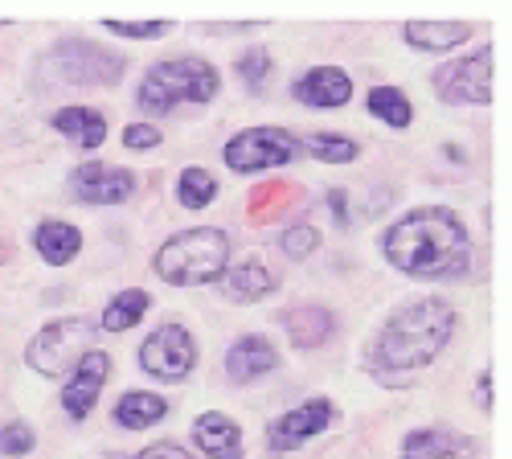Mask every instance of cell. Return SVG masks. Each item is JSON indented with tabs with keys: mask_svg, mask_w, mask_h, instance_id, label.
Wrapping results in <instances>:
<instances>
[{
	"mask_svg": "<svg viewBox=\"0 0 512 459\" xmlns=\"http://www.w3.org/2000/svg\"><path fill=\"white\" fill-rule=\"evenodd\" d=\"M386 259L418 279H451L472 263V238L451 210H414L386 234Z\"/></svg>",
	"mask_w": 512,
	"mask_h": 459,
	"instance_id": "1",
	"label": "cell"
},
{
	"mask_svg": "<svg viewBox=\"0 0 512 459\" xmlns=\"http://www.w3.org/2000/svg\"><path fill=\"white\" fill-rule=\"evenodd\" d=\"M455 312L443 300H418L390 316L373 345V365L381 369H422L451 341Z\"/></svg>",
	"mask_w": 512,
	"mask_h": 459,
	"instance_id": "2",
	"label": "cell"
},
{
	"mask_svg": "<svg viewBox=\"0 0 512 459\" xmlns=\"http://www.w3.org/2000/svg\"><path fill=\"white\" fill-rule=\"evenodd\" d=\"M226 259H230L226 234L213 226H193L156 250V275L177 287H201L226 275Z\"/></svg>",
	"mask_w": 512,
	"mask_h": 459,
	"instance_id": "3",
	"label": "cell"
},
{
	"mask_svg": "<svg viewBox=\"0 0 512 459\" xmlns=\"http://www.w3.org/2000/svg\"><path fill=\"white\" fill-rule=\"evenodd\" d=\"M222 78L201 58H181V62H156L144 82H140V103L144 111H173L177 103H209L218 95Z\"/></svg>",
	"mask_w": 512,
	"mask_h": 459,
	"instance_id": "4",
	"label": "cell"
},
{
	"mask_svg": "<svg viewBox=\"0 0 512 459\" xmlns=\"http://www.w3.org/2000/svg\"><path fill=\"white\" fill-rule=\"evenodd\" d=\"M95 345V328L82 324V320H58V324H46L29 341L25 357L37 373H46V378H58V373L74 369L82 357L91 353Z\"/></svg>",
	"mask_w": 512,
	"mask_h": 459,
	"instance_id": "5",
	"label": "cell"
},
{
	"mask_svg": "<svg viewBox=\"0 0 512 459\" xmlns=\"http://www.w3.org/2000/svg\"><path fill=\"white\" fill-rule=\"evenodd\" d=\"M58 78L66 82H82V87H107V82H119L123 74V62L115 54H107L95 41H82V37H70L50 54Z\"/></svg>",
	"mask_w": 512,
	"mask_h": 459,
	"instance_id": "6",
	"label": "cell"
},
{
	"mask_svg": "<svg viewBox=\"0 0 512 459\" xmlns=\"http://www.w3.org/2000/svg\"><path fill=\"white\" fill-rule=\"evenodd\" d=\"M193 361H197V349H193V337L181 324L156 328L152 337L144 341V349H140V365L160 382H181L185 373L193 369Z\"/></svg>",
	"mask_w": 512,
	"mask_h": 459,
	"instance_id": "7",
	"label": "cell"
},
{
	"mask_svg": "<svg viewBox=\"0 0 512 459\" xmlns=\"http://www.w3.org/2000/svg\"><path fill=\"white\" fill-rule=\"evenodd\" d=\"M291 156H295V140L279 128H250L226 144V164L234 173L275 169V164H287Z\"/></svg>",
	"mask_w": 512,
	"mask_h": 459,
	"instance_id": "8",
	"label": "cell"
},
{
	"mask_svg": "<svg viewBox=\"0 0 512 459\" xmlns=\"http://www.w3.org/2000/svg\"><path fill=\"white\" fill-rule=\"evenodd\" d=\"M435 91L447 103H492V46L476 50V58L443 66L435 74Z\"/></svg>",
	"mask_w": 512,
	"mask_h": 459,
	"instance_id": "9",
	"label": "cell"
},
{
	"mask_svg": "<svg viewBox=\"0 0 512 459\" xmlns=\"http://www.w3.org/2000/svg\"><path fill=\"white\" fill-rule=\"evenodd\" d=\"M107 373H111V357L99 353V349H91L87 357L74 365L70 382H66V390H62V406H66L70 419H87V414L95 410L99 390H103V382H107Z\"/></svg>",
	"mask_w": 512,
	"mask_h": 459,
	"instance_id": "10",
	"label": "cell"
},
{
	"mask_svg": "<svg viewBox=\"0 0 512 459\" xmlns=\"http://www.w3.org/2000/svg\"><path fill=\"white\" fill-rule=\"evenodd\" d=\"M74 193L91 205H119L136 193V177L127 169H111V164H82L74 173Z\"/></svg>",
	"mask_w": 512,
	"mask_h": 459,
	"instance_id": "11",
	"label": "cell"
},
{
	"mask_svg": "<svg viewBox=\"0 0 512 459\" xmlns=\"http://www.w3.org/2000/svg\"><path fill=\"white\" fill-rule=\"evenodd\" d=\"M332 402L328 398H316V402H308V406H300V410H291V414H283V419L267 431V443L275 447V451H291V447H300V443H308L312 435H320L328 423H332Z\"/></svg>",
	"mask_w": 512,
	"mask_h": 459,
	"instance_id": "12",
	"label": "cell"
},
{
	"mask_svg": "<svg viewBox=\"0 0 512 459\" xmlns=\"http://www.w3.org/2000/svg\"><path fill=\"white\" fill-rule=\"evenodd\" d=\"M349 95H353V82L336 66H316L295 82V99L308 103V107H345Z\"/></svg>",
	"mask_w": 512,
	"mask_h": 459,
	"instance_id": "13",
	"label": "cell"
},
{
	"mask_svg": "<svg viewBox=\"0 0 512 459\" xmlns=\"http://www.w3.org/2000/svg\"><path fill=\"white\" fill-rule=\"evenodd\" d=\"M275 345L267 337H242L230 345L226 353V373L234 382H254V378H263V373L275 369Z\"/></svg>",
	"mask_w": 512,
	"mask_h": 459,
	"instance_id": "14",
	"label": "cell"
},
{
	"mask_svg": "<svg viewBox=\"0 0 512 459\" xmlns=\"http://www.w3.org/2000/svg\"><path fill=\"white\" fill-rule=\"evenodd\" d=\"M193 435L209 459H238V451H242V431L226 419V414H201Z\"/></svg>",
	"mask_w": 512,
	"mask_h": 459,
	"instance_id": "15",
	"label": "cell"
},
{
	"mask_svg": "<svg viewBox=\"0 0 512 459\" xmlns=\"http://www.w3.org/2000/svg\"><path fill=\"white\" fill-rule=\"evenodd\" d=\"M283 328L291 332V341L300 345V349H316L332 337V328H336V316L324 312V308H291L283 316Z\"/></svg>",
	"mask_w": 512,
	"mask_h": 459,
	"instance_id": "16",
	"label": "cell"
},
{
	"mask_svg": "<svg viewBox=\"0 0 512 459\" xmlns=\"http://www.w3.org/2000/svg\"><path fill=\"white\" fill-rule=\"evenodd\" d=\"M467 33L472 29H467L463 21H410L402 29V37L418 50H451V46H459V41H467Z\"/></svg>",
	"mask_w": 512,
	"mask_h": 459,
	"instance_id": "17",
	"label": "cell"
},
{
	"mask_svg": "<svg viewBox=\"0 0 512 459\" xmlns=\"http://www.w3.org/2000/svg\"><path fill=\"white\" fill-rule=\"evenodd\" d=\"M406 459H467V439L451 431H414L406 435Z\"/></svg>",
	"mask_w": 512,
	"mask_h": 459,
	"instance_id": "18",
	"label": "cell"
},
{
	"mask_svg": "<svg viewBox=\"0 0 512 459\" xmlns=\"http://www.w3.org/2000/svg\"><path fill=\"white\" fill-rule=\"evenodd\" d=\"M54 128L66 132V136L78 140V144H87V148H99V144L107 140L103 115H99V111H87V107H66V111H58V115H54Z\"/></svg>",
	"mask_w": 512,
	"mask_h": 459,
	"instance_id": "19",
	"label": "cell"
},
{
	"mask_svg": "<svg viewBox=\"0 0 512 459\" xmlns=\"http://www.w3.org/2000/svg\"><path fill=\"white\" fill-rule=\"evenodd\" d=\"M33 242H37V250H41V255H46V263L62 267V263H70V259L78 255L82 234H78L74 226H66V222H41Z\"/></svg>",
	"mask_w": 512,
	"mask_h": 459,
	"instance_id": "20",
	"label": "cell"
},
{
	"mask_svg": "<svg viewBox=\"0 0 512 459\" xmlns=\"http://www.w3.org/2000/svg\"><path fill=\"white\" fill-rule=\"evenodd\" d=\"M164 398L160 394H123L115 406V423L119 427H152L164 419Z\"/></svg>",
	"mask_w": 512,
	"mask_h": 459,
	"instance_id": "21",
	"label": "cell"
},
{
	"mask_svg": "<svg viewBox=\"0 0 512 459\" xmlns=\"http://www.w3.org/2000/svg\"><path fill=\"white\" fill-rule=\"evenodd\" d=\"M148 291H140V287H132V291H119V296L107 304V312H103V328L107 332H123V328H132L144 312H148Z\"/></svg>",
	"mask_w": 512,
	"mask_h": 459,
	"instance_id": "22",
	"label": "cell"
},
{
	"mask_svg": "<svg viewBox=\"0 0 512 459\" xmlns=\"http://www.w3.org/2000/svg\"><path fill=\"white\" fill-rule=\"evenodd\" d=\"M369 115L386 119L390 128H406V123L414 119V107L398 87H373L369 91Z\"/></svg>",
	"mask_w": 512,
	"mask_h": 459,
	"instance_id": "23",
	"label": "cell"
},
{
	"mask_svg": "<svg viewBox=\"0 0 512 459\" xmlns=\"http://www.w3.org/2000/svg\"><path fill=\"white\" fill-rule=\"evenodd\" d=\"M275 287V275L263 263H242L230 271V296L234 300H263Z\"/></svg>",
	"mask_w": 512,
	"mask_h": 459,
	"instance_id": "24",
	"label": "cell"
},
{
	"mask_svg": "<svg viewBox=\"0 0 512 459\" xmlns=\"http://www.w3.org/2000/svg\"><path fill=\"white\" fill-rule=\"evenodd\" d=\"M177 193H181V205H189V210H201V205H209V201H213L218 185H213V177H209L205 169H185V173H181Z\"/></svg>",
	"mask_w": 512,
	"mask_h": 459,
	"instance_id": "25",
	"label": "cell"
},
{
	"mask_svg": "<svg viewBox=\"0 0 512 459\" xmlns=\"http://www.w3.org/2000/svg\"><path fill=\"white\" fill-rule=\"evenodd\" d=\"M304 148H308L312 156L328 160V164H340V160H353V156H357V144L345 140V136H312Z\"/></svg>",
	"mask_w": 512,
	"mask_h": 459,
	"instance_id": "26",
	"label": "cell"
},
{
	"mask_svg": "<svg viewBox=\"0 0 512 459\" xmlns=\"http://www.w3.org/2000/svg\"><path fill=\"white\" fill-rule=\"evenodd\" d=\"M25 451H33V431L29 427L13 423V427L0 431V455H25Z\"/></svg>",
	"mask_w": 512,
	"mask_h": 459,
	"instance_id": "27",
	"label": "cell"
},
{
	"mask_svg": "<svg viewBox=\"0 0 512 459\" xmlns=\"http://www.w3.org/2000/svg\"><path fill=\"white\" fill-rule=\"evenodd\" d=\"M316 242H320V234L312 230V226H291L287 234H283V246H287V255H308V250H316Z\"/></svg>",
	"mask_w": 512,
	"mask_h": 459,
	"instance_id": "28",
	"label": "cell"
},
{
	"mask_svg": "<svg viewBox=\"0 0 512 459\" xmlns=\"http://www.w3.org/2000/svg\"><path fill=\"white\" fill-rule=\"evenodd\" d=\"M111 33H127V37H160L168 29V21H103Z\"/></svg>",
	"mask_w": 512,
	"mask_h": 459,
	"instance_id": "29",
	"label": "cell"
},
{
	"mask_svg": "<svg viewBox=\"0 0 512 459\" xmlns=\"http://www.w3.org/2000/svg\"><path fill=\"white\" fill-rule=\"evenodd\" d=\"M267 66H271V58H267L263 50H250V54L238 62V74L250 82V87H259V82L267 78Z\"/></svg>",
	"mask_w": 512,
	"mask_h": 459,
	"instance_id": "30",
	"label": "cell"
},
{
	"mask_svg": "<svg viewBox=\"0 0 512 459\" xmlns=\"http://www.w3.org/2000/svg\"><path fill=\"white\" fill-rule=\"evenodd\" d=\"M123 144H127V148H156V144H160V132L148 128V123H132V128L123 132Z\"/></svg>",
	"mask_w": 512,
	"mask_h": 459,
	"instance_id": "31",
	"label": "cell"
},
{
	"mask_svg": "<svg viewBox=\"0 0 512 459\" xmlns=\"http://www.w3.org/2000/svg\"><path fill=\"white\" fill-rule=\"evenodd\" d=\"M140 459H189V455H185L177 443H156V447H148Z\"/></svg>",
	"mask_w": 512,
	"mask_h": 459,
	"instance_id": "32",
	"label": "cell"
},
{
	"mask_svg": "<svg viewBox=\"0 0 512 459\" xmlns=\"http://www.w3.org/2000/svg\"><path fill=\"white\" fill-rule=\"evenodd\" d=\"M488 390H492V373L484 369V373H480V402H484V406H492V394H488Z\"/></svg>",
	"mask_w": 512,
	"mask_h": 459,
	"instance_id": "33",
	"label": "cell"
}]
</instances>
